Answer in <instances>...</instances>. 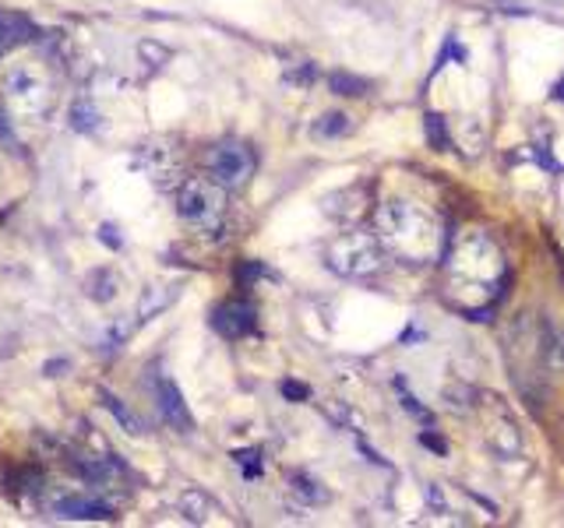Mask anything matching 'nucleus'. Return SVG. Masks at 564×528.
I'll use <instances>...</instances> for the list:
<instances>
[{"label":"nucleus","mask_w":564,"mask_h":528,"mask_svg":"<svg viewBox=\"0 0 564 528\" xmlns=\"http://www.w3.org/2000/svg\"><path fill=\"white\" fill-rule=\"evenodd\" d=\"M332 89L338 95H363V81L360 78H349V75H332Z\"/></svg>","instance_id":"nucleus-19"},{"label":"nucleus","mask_w":564,"mask_h":528,"mask_svg":"<svg viewBox=\"0 0 564 528\" xmlns=\"http://www.w3.org/2000/svg\"><path fill=\"white\" fill-rule=\"evenodd\" d=\"M374 230L381 247L395 254L399 261L423 265L441 254V226H437V219L427 208H420L413 202L381 205L374 216Z\"/></svg>","instance_id":"nucleus-2"},{"label":"nucleus","mask_w":564,"mask_h":528,"mask_svg":"<svg viewBox=\"0 0 564 528\" xmlns=\"http://www.w3.org/2000/svg\"><path fill=\"white\" fill-rule=\"evenodd\" d=\"M211 327H216L222 338H244L254 332V307L244 304V299L222 304L216 313H211Z\"/></svg>","instance_id":"nucleus-8"},{"label":"nucleus","mask_w":564,"mask_h":528,"mask_svg":"<svg viewBox=\"0 0 564 528\" xmlns=\"http://www.w3.org/2000/svg\"><path fill=\"white\" fill-rule=\"evenodd\" d=\"M138 169L145 173L159 191H169L180 180V152L169 141H149L138 152Z\"/></svg>","instance_id":"nucleus-7"},{"label":"nucleus","mask_w":564,"mask_h":528,"mask_svg":"<svg viewBox=\"0 0 564 528\" xmlns=\"http://www.w3.org/2000/svg\"><path fill=\"white\" fill-rule=\"evenodd\" d=\"M504 258L487 233H465L448 250V293L465 310H484L504 285Z\"/></svg>","instance_id":"nucleus-1"},{"label":"nucleus","mask_w":564,"mask_h":528,"mask_svg":"<svg viewBox=\"0 0 564 528\" xmlns=\"http://www.w3.org/2000/svg\"><path fill=\"white\" fill-rule=\"evenodd\" d=\"M180 511H183V518H191V521H208V515H216L219 504H211V497L202 490H188L180 497Z\"/></svg>","instance_id":"nucleus-13"},{"label":"nucleus","mask_w":564,"mask_h":528,"mask_svg":"<svg viewBox=\"0 0 564 528\" xmlns=\"http://www.w3.org/2000/svg\"><path fill=\"white\" fill-rule=\"evenodd\" d=\"M141 53H145V56H152V61H155V67H163V61H169V50H155L152 47V42H141Z\"/></svg>","instance_id":"nucleus-20"},{"label":"nucleus","mask_w":564,"mask_h":528,"mask_svg":"<svg viewBox=\"0 0 564 528\" xmlns=\"http://www.w3.org/2000/svg\"><path fill=\"white\" fill-rule=\"evenodd\" d=\"M99 240H106V244L117 250L120 247V240H117V230H113V226H103V230H99Z\"/></svg>","instance_id":"nucleus-22"},{"label":"nucleus","mask_w":564,"mask_h":528,"mask_svg":"<svg viewBox=\"0 0 564 528\" xmlns=\"http://www.w3.org/2000/svg\"><path fill=\"white\" fill-rule=\"evenodd\" d=\"M177 216L194 233H216L226 222V188L211 177H188L177 191Z\"/></svg>","instance_id":"nucleus-4"},{"label":"nucleus","mask_w":564,"mask_h":528,"mask_svg":"<svg viewBox=\"0 0 564 528\" xmlns=\"http://www.w3.org/2000/svg\"><path fill=\"white\" fill-rule=\"evenodd\" d=\"M282 395H286V398H307V388H304V384L286 381V384H282Z\"/></svg>","instance_id":"nucleus-21"},{"label":"nucleus","mask_w":564,"mask_h":528,"mask_svg":"<svg viewBox=\"0 0 564 528\" xmlns=\"http://www.w3.org/2000/svg\"><path fill=\"white\" fill-rule=\"evenodd\" d=\"M324 265L343 279H367L385 265V247L374 233L352 230L332 240L329 250H324Z\"/></svg>","instance_id":"nucleus-5"},{"label":"nucleus","mask_w":564,"mask_h":528,"mask_svg":"<svg viewBox=\"0 0 564 528\" xmlns=\"http://www.w3.org/2000/svg\"><path fill=\"white\" fill-rule=\"evenodd\" d=\"M177 285H152V289H145V296H141V307H138V318L149 321L155 310H166L169 304L177 299Z\"/></svg>","instance_id":"nucleus-12"},{"label":"nucleus","mask_w":564,"mask_h":528,"mask_svg":"<svg viewBox=\"0 0 564 528\" xmlns=\"http://www.w3.org/2000/svg\"><path fill=\"white\" fill-rule=\"evenodd\" d=\"M205 166H208V177L219 183L226 191H240L247 188L251 177H254V152L244 145V141H219V145H211L208 155H205Z\"/></svg>","instance_id":"nucleus-6"},{"label":"nucleus","mask_w":564,"mask_h":528,"mask_svg":"<svg viewBox=\"0 0 564 528\" xmlns=\"http://www.w3.org/2000/svg\"><path fill=\"white\" fill-rule=\"evenodd\" d=\"M554 95H557V99H561V103H564V81L557 85V92H554Z\"/></svg>","instance_id":"nucleus-25"},{"label":"nucleus","mask_w":564,"mask_h":528,"mask_svg":"<svg viewBox=\"0 0 564 528\" xmlns=\"http://www.w3.org/2000/svg\"><path fill=\"white\" fill-rule=\"evenodd\" d=\"M85 289L95 299V304H110L113 296H117V275H113L110 268H95L89 279H85Z\"/></svg>","instance_id":"nucleus-14"},{"label":"nucleus","mask_w":564,"mask_h":528,"mask_svg":"<svg viewBox=\"0 0 564 528\" xmlns=\"http://www.w3.org/2000/svg\"><path fill=\"white\" fill-rule=\"evenodd\" d=\"M155 402H159V416L174 426L177 434H188L191 430V412H188V402L180 398L177 384L174 381H163L159 388H155Z\"/></svg>","instance_id":"nucleus-9"},{"label":"nucleus","mask_w":564,"mask_h":528,"mask_svg":"<svg viewBox=\"0 0 564 528\" xmlns=\"http://www.w3.org/2000/svg\"><path fill=\"white\" fill-rule=\"evenodd\" d=\"M349 131H352V120L346 117V113H338V110H332V113H321V117L315 120V127H310V134H315L318 141L343 138V134H349Z\"/></svg>","instance_id":"nucleus-11"},{"label":"nucleus","mask_w":564,"mask_h":528,"mask_svg":"<svg viewBox=\"0 0 564 528\" xmlns=\"http://www.w3.org/2000/svg\"><path fill=\"white\" fill-rule=\"evenodd\" d=\"M233 462L240 465V473L251 476V479L261 473V459H258V451H236V454H233Z\"/></svg>","instance_id":"nucleus-18"},{"label":"nucleus","mask_w":564,"mask_h":528,"mask_svg":"<svg viewBox=\"0 0 564 528\" xmlns=\"http://www.w3.org/2000/svg\"><path fill=\"white\" fill-rule=\"evenodd\" d=\"M8 138H11V120L0 113V141H8Z\"/></svg>","instance_id":"nucleus-24"},{"label":"nucleus","mask_w":564,"mask_h":528,"mask_svg":"<svg viewBox=\"0 0 564 528\" xmlns=\"http://www.w3.org/2000/svg\"><path fill=\"white\" fill-rule=\"evenodd\" d=\"M99 402H103L110 412H113V416H117L120 420V426H124V430L127 434H145V426H141V420L134 416V412L131 409H124V402H120V398L117 395H110V391H103V395H99Z\"/></svg>","instance_id":"nucleus-16"},{"label":"nucleus","mask_w":564,"mask_h":528,"mask_svg":"<svg viewBox=\"0 0 564 528\" xmlns=\"http://www.w3.org/2000/svg\"><path fill=\"white\" fill-rule=\"evenodd\" d=\"M258 271H261L258 265H244V268H240V271H236V279H240V282H244V285H247V282H251L254 275H258Z\"/></svg>","instance_id":"nucleus-23"},{"label":"nucleus","mask_w":564,"mask_h":528,"mask_svg":"<svg viewBox=\"0 0 564 528\" xmlns=\"http://www.w3.org/2000/svg\"><path fill=\"white\" fill-rule=\"evenodd\" d=\"M290 493H293V501L304 504V507H315V504L329 501V493L321 490V482L307 479V476H290Z\"/></svg>","instance_id":"nucleus-15"},{"label":"nucleus","mask_w":564,"mask_h":528,"mask_svg":"<svg viewBox=\"0 0 564 528\" xmlns=\"http://www.w3.org/2000/svg\"><path fill=\"white\" fill-rule=\"evenodd\" d=\"M70 127L81 131V134H92L99 127V110L89 103V99H78V103L70 106Z\"/></svg>","instance_id":"nucleus-17"},{"label":"nucleus","mask_w":564,"mask_h":528,"mask_svg":"<svg viewBox=\"0 0 564 528\" xmlns=\"http://www.w3.org/2000/svg\"><path fill=\"white\" fill-rule=\"evenodd\" d=\"M4 99L14 117L47 120L56 103V85L36 61H25V64H14L4 75Z\"/></svg>","instance_id":"nucleus-3"},{"label":"nucleus","mask_w":564,"mask_h":528,"mask_svg":"<svg viewBox=\"0 0 564 528\" xmlns=\"http://www.w3.org/2000/svg\"><path fill=\"white\" fill-rule=\"evenodd\" d=\"M56 515L61 518H81V521H99V518H113V511L110 504L103 501H95V497H64L61 504H56Z\"/></svg>","instance_id":"nucleus-10"}]
</instances>
